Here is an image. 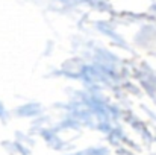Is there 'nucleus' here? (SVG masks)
<instances>
[]
</instances>
